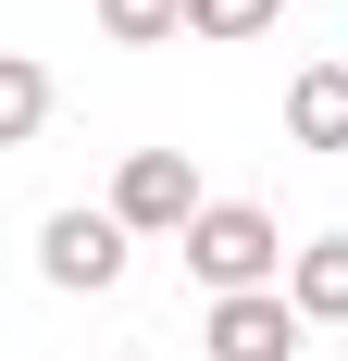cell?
<instances>
[{"instance_id": "6da1fadb", "label": "cell", "mask_w": 348, "mask_h": 361, "mask_svg": "<svg viewBox=\"0 0 348 361\" xmlns=\"http://www.w3.org/2000/svg\"><path fill=\"white\" fill-rule=\"evenodd\" d=\"M286 237H274V212H261V200H211L199 224H187V274H199L211 299H249V287H274L286 274Z\"/></svg>"}, {"instance_id": "7a4b0ae2", "label": "cell", "mask_w": 348, "mask_h": 361, "mask_svg": "<svg viewBox=\"0 0 348 361\" xmlns=\"http://www.w3.org/2000/svg\"><path fill=\"white\" fill-rule=\"evenodd\" d=\"M211 200H199V162L187 149H125V175H112V224L125 237H187Z\"/></svg>"}, {"instance_id": "3957f363", "label": "cell", "mask_w": 348, "mask_h": 361, "mask_svg": "<svg viewBox=\"0 0 348 361\" xmlns=\"http://www.w3.org/2000/svg\"><path fill=\"white\" fill-rule=\"evenodd\" d=\"M37 274L100 299L112 274H125V224H112V212H50V224H37Z\"/></svg>"}, {"instance_id": "277c9868", "label": "cell", "mask_w": 348, "mask_h": 361, "mask_svg": "<svg viewBox=\"0 0 348 361\" xmlns=\"http://www.w3.org/2000/svg\"><path fill=\"white\" fill-rule=\"evenodd\" d=\"M211 361H299V312H286V287H249V299H211L199 324Z\"/></svg>"}, {"instance_id": "5b68a950", "label": "cell", "mask_w": 348, "mask_h": 361, "mask_svg": "<svg viewBox=\"0 0 348 361\" xmlns=\"http://www.w3.org/2000/svg\"><path fill=\"white\" fill-rule=\"evenodd\" d=\"M286 137H299V149H348V63H299V87H286Z\"/></svg>"}, {"instance_id": "8992f818", "label": "cell", "mask_w": 348, "mask_h": 361, "mask_svg": "<svg viewBox=\"0 0 348 361\" xmlns=\"http://www.w3.org/2000/svg\"><path fill=\"white\" fill-rule=\"evenodd\" d=\"M286 312L299 324H348V237H311L286 262Z\"/></svg>"}, {"instance_id": "52a82bcc", "label": "cell", "mask_w": 348, "mask_h": 361, "mask_svg": "<svg viewBox=\"0 0 348 361\" xmlns=\"http://www.w3.org/2000/svg\"><path fill=\"white\" fill-rule=\"evenodd\" d=\"M37 125H50V75H37L25 50H0V149H25Z\"/></svg>"}, {"instance_id": "ba28073f", "label": "cell", "mask_w": 348, "mask_h": 361, "mask_svg": "<svg viewBox=\"0 0 348 361\" xmlns=\"http://www.w3.org/2000/svg\"><path fill=\"white\" fill-rule=\"evenodd\" d=\"M100 37H125V50H162V37H187V0H100Z\"/></svg>"}, {"instance_id": "9c48e42d", "label": "cell", "mask_w": 348, "mask_h": 361, "mask_svg": "<svg viewBox=\"0 0 348 361\" xmlns=\"http://www.w3.org/2000/svg\"><path fill=\"white\" fill-rule=\"evenodd\" d=\"M261 25H274V0H187V37H224V50H249Z\"/></svg>"}, {"instance_id": "30bf717a", "label": "cell", "mask_w": 348, "mask_h": 361, "mask_svg": "<svg viewBox=\"0 0 348 361\" xmlns=\"http://www.w3.org/2000/svg\"><path fill=\"white\" fill-rule=\"evenodd\" d=\"M125 361H137V349H125Z\"/></svg>"}]
</instances>
